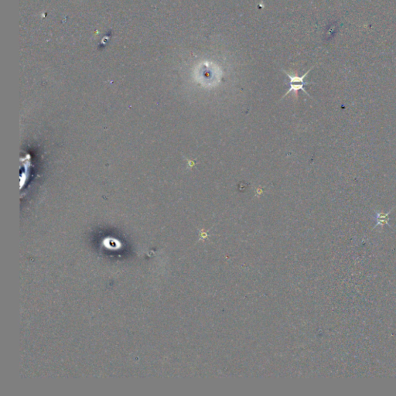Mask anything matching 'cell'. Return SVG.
I'll list each match as a JSON object with an SVG mask.
<instances>
[{
    "instance_id": "cell-1",
    "label": "cell",
    "mask_w": 396,
    "mask_h": 396,
    "mask_svg": "<svg viewBox=\"0 0 396 396\" xmlns=\"http://www.w3.org/2000/svg\"><path fill=\"white\" fill-rule=\"evenodd\" d=\"M313 68H314V67L310 68L309 71H307V72H306V73L303 75L301 76H301L298 75L297 72L293 74V75H290V74L288 73L287 72L283 71L284 73H285V75H287V77L289 78V85H290V89H289V90H288L287 92L284 94L283 97L282 98V99L285 98V96L287 95V94H289V93H290L291 92H294L295 95H296V97L297 98V97H298V92L300 90H302V92L306 93V94H307V95L309 96L310 98L314 99V98H312L311 96L310 95V94H309V93H308V92H306V91L304 89L305 85H310V84H314V83L312 82H306V81H304L305 77L307 76L308 74L310 73V71H311Z\"/></svg>"
},
{
    "instance_id": "cell-2",
    "label": "cell",
    "mask_w": 396,
    "mask_h": 396,
    "mask_svg": "<svg viewBox=\"0 0 396 396\" xmlns=\"http://www.w3.org/2000/svg\"><path fill=\"white\" fill-rule=\"evenodd\" d=\"M393 209L389 211V213H387V214H381V213H376V221H377V225L376 226H384V225H387V226H389V214H391V212L393 211Z\"/></svg>"
}]
</instances>
